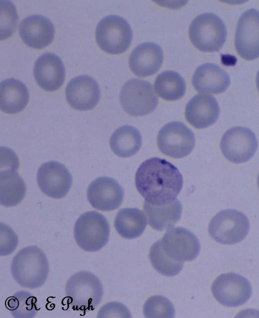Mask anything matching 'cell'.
Wrapping results in <instances>:
<instances>
[{
	"label": "cell",
	"instance_id": "cell-16",
	"mask_svg": "<svg viewBox=\"0 0 259 318\" xmlns=\"http://www.w3.org/2000/svg\"><path fill=\"white\" fill-rule=\"evenodd\" d=\"M66 100L74 109L84 111L94 108L100 99V90L97 81L88 75L71 79L65 89Z\"/></svg>",
	"mask_w": 259,
	"mask_h": 318
},
{
	"label": "cell",
	"instance_id": "cell-18",
	"mask_svg": "<svg viewBox=\"0 0 259 318\" xmlns=\"http://www.w3.org/2000/svg\"><path fill=\"white\" fill-rule=\"evenodd\" d=\"M20 37L28 46L41 49L53 41L55 33L52 22L40 15H30L23 19L19 26Z\"/></svg>",
	"mask_w": 259,
	"mask_h": 318
},
{
	"label": "cell",
	"instance_id": "cell-35",
	"mask_svg": "<svg viewBox=\"0 0 259 318\" xmlns=\"http://www.w3.org/2000/svg\"><path fill=\"white\" fill-rule=\"evenodd\" d=\"M257 183L258 187L259 188V173H258V176H257Z\"/></svg>",
	"mask_w": 259,
	"mask_h": 318
},
{
	"label": "cell",
	"instance_id": "cell-7",
	"mask_svg": "<svg viewBox=\"0 0 259 318\" xmlns=\"http://www.w3.org/2000/svg\"><path fill=\"white\" fill-rule=\"evenodd\" d=\"M249 222L243 213L227 209L217 213L210 220L208 231L216 242L234 244L245 238L249 230Z\"/></svg>",
	"mask_w": 259,
	"mask_h": 318
},
{
	"label": "cell",
	"instance_id": "cell-25",
	"mask_svg": "<svg viewBox=\"0 0 259 318\" xmlns=\"http://www.w3.org/2000/svg\"><path fill=\"white\" fill-rule=\"evenodd\" d=\"M114 227L117 233L127 239L137 238L143 233L147 225L144 213L137 208L120 209L114 220Z\"/></svg>",
	"mask_w": 259,
	"mask_h": 318
},
{
	"label": "cell",
	"instance_id": "cell-20",
	"mask_svg": "<svg viewBox=\"0 0 259 318\" xmlns=\"http://www.w3.org/2000/svg\"><path fill=\"white\" fill-rule=\"evenodd\" d=\"M161 47L154 42H144L137 45L129 57V67L136 76L146 77L155 74L163 61Z\"/></svg>",
	"mask_w": 259,
	"mask_h": 318
},
{
	"label": "cell",
	"instance_id": "cell-1",
	"mask_svg": "<svg viewBox=\"0 0 259 318\" xmlns=\"http://www.w3.org/2000/svg\"><path fill=\"white\" fill-rule=\"evenodd\" d=\"M135 185L145 201L153 205H162L177 199L183 187V178L173 164L154 157L145 161L139 167Z\"/></svg>",
	"mask_w": 259,
	"mask_h": 318
},
{
	"label": "cell",
	"instance_id": "cell-11",
	"mask_svg": "<svg viewBox=\"0 0 259 318\" xmlns=\"http://www.w3.org/2000/svg\"><path fill=\"white\" fill-rule=\"evenodd\" d=\"M212 293L221 304L237 307L245 303L252 294L250 282L243 276L234 273L221 274L213 282Z\"/></svg>",
	"mask_w": 259,
	"mask_h": 318
},
{
	"label": "cell",
	"instance_id": "cell-12",
	"mask_svg": "<svg viewBox=\"0 0 259 318\" xmlns=\"http://www.w3.org/2000/svg\"><path fill=\"white\" fill-rule=\"evenodd\" d=\"M160 243L163 251L169 257L183 262L195 259L201 248L196 236L182 227L168 229L160 240Z\"/></svg>",
	"mask_w": 259,
	"mask_h": 318
},
{
	"label": "cell",
	"instance_id": "cell-23",
	"mask_svg": "<svg viewBox=\"0 0 259 318\" xmlns=\"http://www.w3.org/2000/svg\"><path fill=\"white\" fill-rule=\"evenodd\" d=\"M29 92L21 81L9 78L2 81L0 85L1 110L8 114L21 112L29 101Z\"/></svg>",
	"mask_w": 259,
	"mask_h": 318
},
{
	"label": "cell",
	"instance_id": "cell-29",
	"mask_svg": "<svg viewBox=\"0 0 259 318\" xmlns=\"http://www.w3.org/2000/svg\"><path fill=\"white\" fill-rule=\"evenodd\" d=\"M150 261L153 268L160 274L172 277L178 274L183 267V262L169 257L163 251L160 240L154 242L149 253Z\"/></svg>",
	"mask_w": 259,
	"mask_h": 318
},
{
	"label": "cell",
	"instance_id": "cell-22",
	"mask_svg": "<svg viewBox=\"0 0 259 318\" xmlns=\"http://www.w3.org/2000/svg\"><path fill=\"white\" fill-rule=\"evenodd\" d=\"M19 166H1V204L6 207L14 206L23 199L26 187L23 179L17 172Z\"/></svg>",
	"mask_w": 259,
	"mask_h": 318
},
{
	"label": "cell",
	"instance_id": "cell-24",
	"mask_svg": "<svg viewBox=\"0 0 259 318\" xmlns=\"http://www.w3.org/2000/svg\"><path fill=\"white\" fill-rule=\"evenodd\" d=\"M143 209L150 226L156 230L163 231L172 228L179 221L182 213V205L177 199L162 205H153L145 201Z\"/></svg>",
	"mask_w": 259,
	"mask_h": 318
},
{
	"label": "cell",
	"instance_id": "cell-13",
	"mask_svg": "<svg viewBox=\"0 0 259 318\" xmlns=\"http://www.w3.org/2000/svg\"><path fill=\"white\" fill-rule=\"evenodd\" d=\"M235 46L246 60L259 57V11L250 9L240 17L235 32Z\"/></svg>",
	"mask_w": 259,
	"mask_h": 318
},
{
	"label": "cell",
	"instance_id": "cell-15",
	"mask_svg": "<svg viewBox=\"0 0 259 318\" xmlns=\"http://www.w3.org/2000/svg\"><path fill=\"white\" fill-rule=\"evenodd\" d=\"M124 190L114 179L101 177L93 181L87 190V198L95 209L111 211L118 208L121 204Z\"/></svg>",
	"mask_w": 259,
	"mask_h": 318
},
{
	"label": "cell",
	"instance_id": "cell-27",
	"mask_svg": "<svg viewBox=\"0 0 259 318\" xmlns=\"http://www.w3.org/2000/svg\"><path fill=\"white\" fill-rule=\"evenodd\" d=\"M154 89L161 98L175 101L181 98L186 90L185 81L182 76L174 71L160 73L154 82Z\"/></svg>",
	"mask_w": 259,
	"mask_h": 318
},
{
	"label": "cell",
	"instance_id": "cell-2",
	"mask_svg": "<svg viewBox=\"0 0 259 318\" xmlns=\"http://www.w3.org/2000/svg\"><path fill=\"white\" fill-rule=\"evenodd\" d=\"M12 275L21 286L30 289L42 286L49 272L48 259L37 246H30L21 249L13 257Z\"/></svg>",
	"mask_w": 259,
	"mask_h": 318
},
{
	"label": "cell",
	"instance_id": "cell-34",
	"mask_svg": "<svg viewBox=\"0 0 259 318\" xmlns=\"http://www.w3.org/2000/svg\"><path fill=\"white\" fill-rule=\"evenodd\" d=\"M256 85L258 91H259V70L258 71L256 77Z\"/></svg>",
	"mask_w": 259,
	"mask_h": 318
},
{
	"label": "cell",
	"instance_id": "cell-21",
	"mask_svg": "<svg viewBox=\"0 0 259 318\" xmlns=\"http://www.w3.org/2000/svg\"><path fill=\"white\" fill-rule=\"evenodd\" d=\"M192 84L198 92L220 94L230 84L228 74L218 65L205 63L197 68L192 78Z\"/></svg>",
	"mask_w": 259,
	"mask_h": 318
},
{
	"label": "cell",
	"instance_id": "cell-19",
	"mask_svg": "<svg viewBox=\"0 0 259 318\" xmlns=\"http://www.w3.org/2000/svg\"><path fill=\"white\" fill-rule=\"evenodd\" d=\"M220 113V107L213 96L198 94L187 103L185 115L189 124L200 129L207 128L215 123Z\"/></svg>",
	"mask_w": 259,
	"mask_h": 318
},
{
	"label": "cell",
	"instance_id": "cell-5",
	"mask_svg": "<svg viewBox=\"0 0 259 318\" xmlns=\"http://www.w3.org/2000/svg\"><path fill=\"white\" fill-rule=\"evenodd\" d=\"M110 226L106 218L96 211L82 214L75 222L74 236L77 245L83 250L95 252L108 243Z\"/></svg>",
	"mask_w": 259,
	"mask_h": 318
},
{
	"label": "cell",
	"instance_id": "cell-14",
	"mask_svg": "<svg viewBox=\"0 0 259 318\" xmlns=\"http://www.w3.org/2000/svg\"><path fill=\"white\" fill-rule=\"evenodd\" d=\"M40 190L47 196L56 199L63 198L72 184V176L67 168L56 161L42 164L36 176Z\"/></svg>",
	"mask_w": 259,
	"mask_h": 318
},
{
	"label": "cell",
	"instance_id": "cell-17",
	"mask_svg": "<svg viewBox=\"0 0 259 318\" xmlns=\"http://www.w3.org/2000/svg\"><path fill=\"white\" fill-rule=\"evenodd\" d=\"M35 80L44 90L54 91L63 85L65 77L64 64L57 55L46 52L40 56L33 67Z\"/></svg>",
	"mask_w": 259,
	"mask_h": 318
},
{
	"label": "cell",
	"instance_id": "cell-32",
	"mask_svg": "<svg viewBox=\"0 0 259 318\" xmlns=\"http://www.w3.org/2000/svg\"><path fill=\"white\" fill-rule=\"evenodd\" d=\"M18 244V237L14 231L6 224L1 223V256L11 254Z\"/></svg>",
	"mask_w": 259,
	"mask_h": 318
},
{
	"label": "cell",
	"instance_id": "cell-26",
	"mask_svg": "<svg viewBox=\"0 0 259 318\" xmlns=\"http://www.w3.org/2000/svg\"><path fill=\"white\" fill-rule=\"evenodd\" d=\"M142 143V136L139 130L130 125H124L116 129L110 139L111 150L121 157L135 155L140 150Z\"/></svg>",
	"mask_w": 259,
	"mask_h": 318
},
{
	"label": "cell",
	"instance_id": "cell-33",
	"mask_svg": "<svg viewBox=\"0 0 259 318\" xmlns=\"http://www.w3.org/2000/svg\"><path fill=\"white\" fill-rule=\"evenodd\" d=\"M128 308L123 304L112 301L104 304L99 310L97 318L132 317Z\"/></svg>",
	"mask_w": 259,
	"mask_h": 318
},
{
	"label": "cell",
	"instance_id": "cell-3",
	"mask_svg": "<svg viewBox=\"0 0 259 318\" xmlns=\"http://www.w3.org/2000/svg\"><path fill=\"white\" fill-rule=\"evenodd\" d=\"M67 304L74 310H93L101 301L103 286L95 275L81 271L72 275L65 285Z\"/></svg>",
	"mask_w": 259,
	"mask_h": 318
},
{
	"label": "cell",
	"instance_id": "cell-6",
	"mask_svg": "<svg viewBox=\"0 0 259 318\" xmlns=\"http://www.w3.org/2000/svg\"><path fill=\"white\" fill-rule=\"evenodd\" d=\"M97 43L104 51L118 55L126 51L132 41L133 32L129 23L117 15H109L98 24L95 32Z\"/></svg>",
	"mask_w": 259,
	"mask_h": 318
},
{
	"label": "cell",
	"instance_id": "cell-10",
	"mask_svg": "<svg viewBox=\"0 0 259 318\" xmlns=\"http://www.w3.org/2000/svg\"><path fill=\"white\" fill-rule=\"evenodd\" d=\"M257 147L255 134L248 128H231L222 136L220 148L223 155L235 164L246 162L254 154Z\"/></svg>",
	"mask_w": 259,
	"mask_h": 318
},
{
	"label": "cell",
	"instance_id": "cell-9",
	"mask_svg": "<svg viewBox=\"0 0 259 318\" xmlns=\"http://www.w3.org/2000/svg\"><path fill=\"white\" fill-rule=\"evenodd\" d=\"M160 151L167 156L181 158L189 155L195 144L193 132L184 123L174 121L167 123L159 130L157 137Z\"/></svg>",
	"mask_w": 259,
	"mask_h": 318
},
{
	"label": "cell",
	"instance_id": "cell-8",
	"mask_svg": "<svg viewBox=\"0 0 259 318\" xmlns=\"http://www.w3.org/2000/svg\"><path fill=\"white\" fill-rule=\"evenodd\" d=\"M119 100L124 111L135 117L149 114L158 104V98L152 84L139 79H130L124 84Z\"/></svg>",
	"mask_w": 259,
	"mask_h": 318
},
{
	"label": "cell",
	"instance_id": "cell-4",
	"mask_svg": "<svg viewBox=\"0 0 259 318\" xmlns=\"http://www.w3.org/2000/svg\"><path fill=\"white\" fill-rule=\"evenodd\" d=\"M227 35L224 22L218 16L211 13L196 16L189 28L191 43L197 49L205 52L219 51L225 43Z\"/></svg>",
	"mask_w": 259,
	"mask_h": 318
},
{
	"label": "cell",
	"instance_id": "cell-30",
	"mask_svg": "<svg viewBox=\"0 0 259 318\" xmlns=\"http://www.w3.org/2000/svg\"><path fill=\"white\" fill-rule=\"evenodd\" d=\"M143 313L147 318H172L175 309L172 303L161 295L149 297L143 306Z\"/></svg>",
	"mask_w": 259,
	"mask_h": 318
},
{
	"label": "cell",
	"instance_id": "cell-31",
	"mask_svg": "<svg viewBox=\"0 0 259 318\" xmlns=\"http://www.w3.org/2000/svg\"><path fill=\"white\" fill-rule=\"evenodd\" d=\"M1 40H3L14 32L18 16L15 5L10 1H1Z\"/></svg>",
	"mask_w": 259,
	"mask_h": 318
},
{
	"label": "cell",
	"instance_id": "cell-28",
	"mask_svg": "<svg viewBox=\"0 0 259 318\" xmlns=\"http://www.w3.org/2000/svg\"><path fill=\"white\" fill-rule=\"evenodd\" d=\"M36 302L35 296L28 291L21 290L8 298L5 306L15 318H32L39 309Z\"/></svg>",
	"mask_w": 259,
	"mask_h": 318
}]
</instances>
